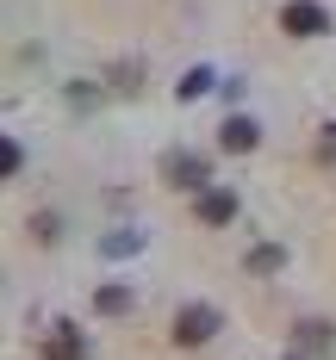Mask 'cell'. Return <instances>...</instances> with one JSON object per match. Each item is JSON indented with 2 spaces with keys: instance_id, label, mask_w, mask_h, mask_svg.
<instances>
[{
  "instance_id": "cell-2",
  "label": "cell",
  "mask_w": 336,
  "mask_h": 360,
  "mask_svg": "<svg viewBox=\"0 0 336 360\" xmlns=\"http://www.w3.org/2000/svg\"><path fill=\"white\" fill-rule=\"evenodd\" d=\"M280 32L287 37H330L336 19H330L324 0H287V6H280Z\"/></svg>"
},
{
  "instance_id": "cell-5",
  "label": "cell",
  "mask_w": 336,
  "mask_h": 360,
  "mask_svg": "<svg viewBox=\"0 0 336 360\" xmlns=\"http://www.w3.org/2000/svg\"><path fill=\"white\" fill-rule=\"evenodd\" d=\"M261 143V124L249 118V112H230L218 124V149H230V155H249V149Z\"/></svg>"
},
{
  "instance_id": "cell-7",
  "label": "cell",
  "mask_w": 336,
  "mask_h": 360,
  "mask_svg": "<svg viewBox=\"0 0 336 360\" xmlns=\"http://www.w3.org/2000/svg\"><path fill=\"white\" fill-rule=\"evenodd\" d=\"M293 342H299V354H318V360L336 354V329H330V323H318V317H305Z\"/></svg>"
},
{
  "instance_id": "cell-4",
  "label": "cell",
  "mask_w": 336,
  "mask_h": 360,
  "mask_svg": "<svg viewBox=\"0 0 336 360\" xmlns=\"http://www.w3.org/2000/svg\"><path fill=\"white\" fill-rule=\"evenodd\" d=\"M37 360H87V335L75 323H56L44 342H37Z\"/></svg>"
},
{
  "instance_id": "cell-9",
  "label": "cell",
  "mask_w": 336,
  "mask_h": 360,
  "mask_svg": "<svg viewBox=\"0 0 336 360\" xmlns=\"http://www.w3.org/2000/svg\"><path fill=\"white\" fill-rule=\"evenodd\" d=\"M206 87H212V69H187L181 81H175V100H199Z\"/></svg>"
},
{
  "instance_id": "cell-13",
  "label": "cell",
  "mask_w": 336,
  "mask_h": 360,
  "mask_svg": "<svg viewBox=\"0 0 336 360\" xmlns=\"http://www.w3.org/2000/svg\"><path fill=\"white\" fill-rule=\"evenodd\" d=\"M318 155H324V162H336V124H324V137H318Z\"/></svg>"
},
{
  "instance_id": "cell-1",
  "label": "cell",
  "mask_w": 336,
  "mask_h": 360,
  "mask_svg": "<svg viewBox=\"0 0 336 360\" xmlns=\"http://www.w3.org/2000/svg\"><path fill=\"white\" fill-rule=\"evenodd\" d=\"M218 329H224L218 304H181V311H175V323H168V342H175V348H206Z\"/></svg>"
},
{
  "instance_id": "cell-10",
  "label": "cell",
  "mask_w": 336,
  "mask_h": 360,
  "mask_svg": "<svg viewBox=\"0 0 336 360\" xmlns=\"http://www.w3.org/2000/svg\"><path fill=\"white\" fill-rule=\"evenodd\" d=\"M274 267H287V249H280V243H261V249L249 255V274H274Z\"/></svg>"
},
{
  "instance_id": "cell-6",
  "label": "cell",
  "mask_w": 336,
  "mask_h": 360,
  "mask_svg": "<svg viewBox=\"0 0 336 360\" xmlns=\"http://www.w3.org/2000/svg\"><path fill=\"white\" fill-rule=\"evenodd\" d=\"M193 217H199V224H212V230L230 224V217H237V193H230V186H206V193L193 199Z\"/></svg>"
},
{
  "instance_id": "cell-12",
  "label": "cell",
  "mask_w": 336,
  "mask_h": 360,
  "mask_svg": "<svg viewBox=\"0 0 336 360\" xmlns=\"http://www.w3.org/2000/svg\"><path fill=\"white\" fill-rule=\"evenodd\" d=\"M19 162H25V155H19V143H0V168H6V180L19 174Z\"/></svg>"
},
{
  "instance_id": "cell-3",
  "label": "cell",
  "mask_w": 336,
  "mask_h": 360,
  "mask_svg": "<svg viewBox=\"0 0 336 360\" xmlns=\"http://www.w3.org/2000/svg\"><path fill=\"white\" fill-rule=\"evenodd\" d=\"M162 180H168L175 193H206V155H193V149L162 155Z\"/></svg>"
},
{
  "instance_id": "cell-8",
  "label": "cell",
  "mask_w": 336,
  "mask_h": 360,
  "mask_svg": "<svg viewBox=\"0 0 336 360\" xmlns=\"http://www.w3.org/2000/svg\"><path fill=\"white\" fill-rule=\"evenodd\" d=\"M131 304H137V298H131V286H118V280L94 292V311H100V317H125Z\"/></svg>"
},
{
  "instance_id": "cell-11",
  "label": "cell",
  "mask_w": 336,
  "mask_h": 360,
  "mask_svg": "<svg viewBox=\"0 0 336 360\" xmlns=\"http://www.w3.org/2000/svg\"><path fill=\"white\" fill-rule=\"evenodd\" d=\"M25 230H32L37 243H56V236H63V224H56V212H37V217H25Z\"/></svg>"
}]
</instances>
